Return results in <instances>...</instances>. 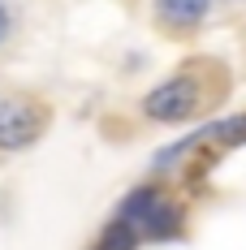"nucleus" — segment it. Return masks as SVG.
Wrapping results in <instances>:
<instances>
[{
	"instance_id": "obj_1",
	"label": "nucleus",
	"mask_w": 246,
	"mask_h": 250,
	"mask_svg": "<svg viewBox=\"0 0 246 250\" xmlns=\"http://www.w3.org/2000/svg\"><path fill=\"white\" fill-rule=\"evenodd\" d=\"M48 129V104L35 95H0V151H26Z\"/></svg>"
},
{
	"instance_id": "obj_2",
	"label": "nucleus",
	"mask_w": 246,
	"mask_h": 250,
	"mask_svg": "<svg viewBox=\"0 0 246 250\" xmlns=\"http://www.w3.org/2000/svg\"><path fill=\"white\" fill-rule=\"evenodd\" d=\"M199 104H203L199 78L195 74H177V78H169V82H160L147 100H143V112L156 117V121H186Z\"/></svg>"
},
{
	"instance_id": "obj_3",
	"label": "nucleus",
	"mask_w": 246,
	"mask_h": 250,
	"mask_svg": "<svg viewBox=\"0 0 246 250\" xmlns=\"http://www.w3.org/2000/svg\"><path fill=\"white\" fill-rule=\"evenodd\" d=\"M207 4L212 0H156V18L169 30H190L207 18Z\"/></svg>"
},
{
	"instance_id": "obj_4",
	"label": "nucleus",
	"mask_w": 246,
	"mask_h": 250,
	"mask_svg": "<svg viewBox=\"0 0 246 250\" xmlns=\"http://www.w3.org/2000/svg\"><path fill=\"white\" fill-rule=\"evenodd\" d=\"M18 9L9 4V0H0V52H9L13 48V39H18Z\"/></svg>"
}]
</instances>
